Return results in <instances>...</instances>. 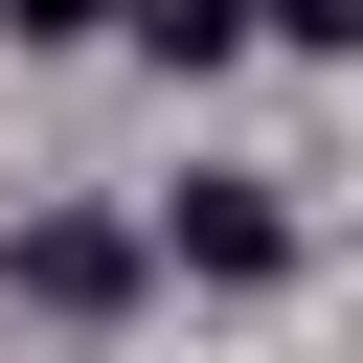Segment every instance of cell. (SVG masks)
Masks as SVG:
<instances>
[{
	"mask_svg": "<svg viewBox=\"0 0 363 363\" xmlns=\"http://www.w3.org/2000/svg\"><path fill=\"white\" fill-rule=\"evenodd\" d=\"M182 272L272 295V272H295V204H272V182H182Z\"/></svg>",
	"mask_w": 363,
	"mask_h": 363,
	"instance_id": "1",
	"label": "cell"
},
{
	"mask_svg": "<svg viewBox=\"0 0 363 363\" xmlns=\"http://www.w3.org/2000/svg\"><path fill=\"white\" fill-rule=\"evenodd\" d=\"M23 295H45V318H113V295H136V227H23Z\"/></svg>",
	"mask_w": 363,
	"mask_h": 363,
	"instance_id": "2",
	"label": "cell"
},
{
	"mask_svg": "<svg viewBox=\"0 0 363 363\" xmlns=\"http://www.w3.org/2000/svg\"><path fill=\"white\" fill-rule=\"evenodd\" d=\"M113 23H136L159 68H227V45H250V0H113Z\"/></svg>",
	"mask_w": 363,
	"mask_h": 363,
	"instance_id": "3",
	"label": "cell"
},
{
	"mask_svg": "<svg viewBox=\"0 0 363 363\" xmlns=\"http://www.w3.org/2000/svg\"><path fill=\"white\" fill-rule=\"evenodd\" d=\"M91 23H113V0H0V45H91Z\"/></svg>",
	"mask_w": 363,
	"mask_h": 363,
	"instance_id": "4",
	"label": "cell"
},
{
	"mask_svg": "<svg viewBox=\"0 0 363 363\" xmlns=\"http://www.w3.org/2000/svg\"><path fill=\"white\" fill-rule=\"evenodd\" d=\"M272 23H318V45H363V0H272Z\"/></svg>",
	"mask_w": 363,
	"mask_h": 363,
	"instance_id": "5",
	"label": "cell"
}]
</instances>
